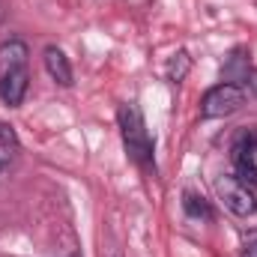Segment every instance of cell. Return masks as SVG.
Instances as JSON below:
<instances>
[{
    "label": "cell",
    "mask_w": 257,
    "mask_h": 257,
    "mask_svg": "<svg viewBox=\"0 0 257 257\" xmlns=\"http://www.w3.org/2000/svg\"><path fill=\"white\" fill-rule=\"evenodd\" d=\"M120 132H123V144H126L128 156L141 165V168H156L153 159V138L147 132L144 114L135 102H126L120 108Z\"/></svg>",
    "instance_id": "obj_1"
},
{
    "label": "cell",
    "mask_w": 257,
    "mask_h": 257,
    "mask_svg": "<svg viewBox=\"0 0 257 257\" xmlns=\"http://www.w3.org/2000/svg\"><path fill=\"white\" fill-rule=\"evenodd\" d=\"M215 194L239 218H248V215L257 212V189H251L248 183H242L236 174H221L215 180Z\"/></svg>",
    "instance_id": "obj_2"
},
{
    "label": "cell",
    "mask_w": 257,
    "mask_h": 257,
    "mask_svg": "<svg viewBox=\"0 0 257 257\" xmlns=\"http://www.w3.org/2000/svg\"><path fill=\"white\" fill-rule=\"evenodd\" d=\"M242 105H245V90H242L239 84L221 81V84H215V87H209V90L203 93V99H200V117H203V120L230 117V114H236Z\"/></svg>",
    "instance_id": "obj_3"
},
{
    "label": "cell",
    "mask_w": 257,
    "mask_h": 257,
    "mask_svg": "<svg viewBox=\"0 0 257 257\" xmlns=\"http://www.w3.org/2000/svg\"><path fill=\"white\" fill-rule=\"evenodd\" d=\"M230 162L236 168V177L257 189V128H245L236 135L230 147Z\"/></svg>",
    "instance_id": "obj_4"
},
{
    "label": "cell",
    "mask_w": 257,
    "mask_h": 257,
    "mask_svg": "<svg viewBox=\"0 0 257 257\" xmlns=\"http://www.w3.org/2000/svg\"><path fill=\"white\" fill-rule=\"evenodd\" d=\"M30 90V75H27V66L24 69H9V72H0V99L3 105L9 108H18L24 102Z\"/></svg>",
    "instance_id": "obj_5"
},
{
    "label": "cell",
    "mask_w": 257,
    "mask_h": 257,
    "mask_svg": "<svg viewBox=\"0 0 257 257\" xmlns=\"http://www.w3.org/2000/svg\"><path fill=\"white\" fill-rule=\"evenodd\" d=\"M42 60H45V69H48V75H51L54 84H60V87H72V63H69V57L63 54V48L48 45L45 54H42Z\"/></svg>",
    "instance_id": "obj_6"
},
{
    "label": "cell",
    "mask_w": 257,
    "mask_h": 257,
    "mask_svg": "<svg viewBox=\"0 0 257 257\" xmlns=\"http://www.w3.org/2000/svg\"><path fill=\"white\" fill-rule=\"evenodd\" d=\"M27 57H30V48L24 39L12 36L0 45V72H9V69H24L27 66Z\"/></svg>",
    "instance_id": "obj_7"
},
{
    "label": "cell",
    "mask_w": 257,
    "mask_h": 257,
    "mask_svg": "<svg viewBox=\"0 0 257 257\" xmlns=\"http://www.w3.org/2000/svg\"><path fill=\"white\" fill-rule=\"evenodd\" d=\"M192 72V57H189V51H177L168 66H165V78L171 81V84H180V81H186V75Z\"/></svg>",
    "instance_id": "obj_8"
},
{
    "label": "cell",
    "mask_w": 257,
    "mask_h": 257,
    "mask_svg": "<svg viewBox=\"0 0 257 257\" xmlns=\"http://www.w3.org/2000/svg\"><path fill=\"white\" fill-rule=\"evenodd\" d=\"M248 72H251V66H248V57H242V51H233V54L227 57V63H224V78H227V84H242V81L248 78Z\"/></svg>",
    "instance_id": "obj_9"
},
{
    "label": "cell",
    "mask_w": 257,
    "mask_h": 257,
    "mask_svg": "<svg viewBox=\"0 0 257 257\" xmlns=\"http://www.w3.org/2000/svg\"><path fill=\"white\" fill-rule=\"evenodd\" d=\"M183 209H186V215H189V218H212L209 203H206L200 194H194V192L183 194Z\"/></svg>",
    "instance_id": "obj_10"
},
{
    "label": "cell",
    "mask_w": 257,
    "mask_h": 257,
    "mask_svg": "<svg viewBox=\"0 0 257 257\" xmlns=\"http://www.w3.org/2000/svg\"><path fill=\"white\" fill-rule=\"evenodd\" d=\"M0 144L18 150V135H15V128L9 126V123H3V120H0Z\"/></svg>",
    "instance_id": "obj_11"
},
{
    "label": "cell",
    "mask_w": 257,
    "mask_h": 257,
    "mask_svg": "<svg viewBox=\"0 0 257 257\" xmlns=\"http://www.w3.org/2000/svg\"><path fill=\"white\" fill-rule=\"evenodd\" d=\"M242 257H257V242H248L245 251H242Z\"/></svg>",
    "instance_id": "obj_12"
},
{
    "label": "cell",
    "mask_w": 257,
    "mask_h": 257,
    "mask_svg": "<svg viewBox=\"0 0 257 257\" xmlns=\"http://www.w3.org/2000/svg\"><path fill=\"white\" fill-rule=\"evenodd\" d=\"M3 165H6V159H3V156H0V171H3Z\"/></svg>",
    "instance_id": "obj_13"
}]
</instances>
